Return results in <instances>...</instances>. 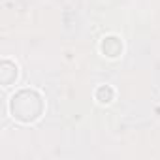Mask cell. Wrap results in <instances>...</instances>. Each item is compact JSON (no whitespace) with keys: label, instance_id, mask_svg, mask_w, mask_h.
<instances>
[{"label":"cell","instance_id":"obj_3","mask_svg":"<svg viewBox=\"0 0 160 160\" xmlns=\"http://www.w3.org/2000/svg\"><path fill=\"white\" fill-rule=\"evenodd\" d=\"M0 79H2L4 87H12L13 83H17L19 79V68L15 62H12L10 58L2 60V70H0Z\"/></svg>","mask_w":160,"mask_h":160},{"label":"cell","instance_id":"obj_1","mask_svg":"<svg viewBox=\"0 0 160 160\" xmlns=\"http://www.w3.org/2000/svg\"><path fill=\"white\" fill-rule=\"evenodd\" d=\"M45 109V102L42 94L34 89H21L10 98V113L15 121L23 124L36 122Z\"/></svg>","mask_w":160,"mask_h":160},{"label":"cell","instance_id":"obj_4","mask_svg":"<svg viewBox=\"0 0 160 160\" xmlns=\"http://www.w3.org/2000/svg\"><path fill=\"white\" fill-rule=\"evenodd\" d=\"M94 98H96L98 104L109 106V104L115 100V89H113L111 85H100V87L96 89V92H94Z\"/></svg>","mask_w":160,"mask_h":160},{"label":"cell","instance_id":"obj_2","mask_svg":"<svg viewBox=\"0 0 160 160\" xmlns=\"http://www.w3.org/2000/svg\"><path fill=\"white\" fill-rule=\"evenodd\" d=\"M122 40L115 34H109V36H104L102 42H100V53L108 58H119L122 55Z\"/></svg>","mask_w":160,"mask_h":160}]
</instances>
